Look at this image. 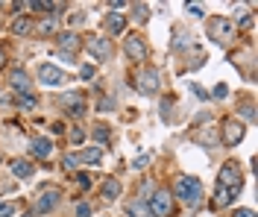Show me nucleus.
I'll use <instances>...</instances> for the list:
<instances>
[{
  "label": "nucleus",
  "mask_w": 258,
  "mask_h": 217,
  "mask_svg": "<svg viewBox=\"0 0 258 217\" xmlns=\"http://www.w3.org/2000/svg\"><path fill=\"white\" fill-rule=\"evenodd\" d=\"M88 50H91V56H97V59H109V56H112L109 38H91V41H88Z\"/></svg>",
  "instance_id": "obj_8"
},
{
  "label": "nucleus",
  "mask_w": 258,
  "mask_h": 217,
  "mask_svg": "<svg viewBox=\"0 0 258 217\" xmlns=\"http://www.w3.org/2000/svg\"><path fill=\"white\" fill-rule=\"evenodd\" d=\"M73 165H76V156H68V159H65V170H70Z\"/></svg>",
  "instance_id": "obj_31"
},
{
  "label": "nucleus",
  "mask_w": 258,
  "mask_h": 217,
  "mask_svg": "<svg viewBox=\"0 0 258 217\" xmlns=\"http://www.w3.org/2000/svg\"><path fill=\"white\" fill-rule=\"evenodd\" d=\"M62 103L68 106V112H73V115H82V97H79V94H76V97H73V94H68Z\"/></svg>",
  "instance_id": "obj_18"
},
{
  "label": "nucleus",
  "mask_w": 258,
  "mask_h": 217,
  "mask_svg": "<svg viewBox=\"0 0 258 217\" xmlns=\"http://www.w3.org/2000/svg\"><path fill=\"white\" fill-rule=\"evenodd\" d=\"M18 106L29 112V109H35V97H32V94H21V97H18Z\"/></svg>",
  "instance_id": "obj_22"
},
{
  "label": "nucleus",
  "mask_w": 258,
  "mask_h": 217,
  "mask_svg": "<svg viewBox=\"0 0 258 217\" xmlns=\"http://www.w3.org/2000/svg\"><path fill=\"white\" fill-rule=\"evenodd\" d=\"M126 212H129L132 217H153V215H150V209H147V203H144V200H132V203L126 206Z\"/></svg>",
  "instance_id": "obj_16"
},
{
  "label": "nucleus",
  "mask_w": 258,
  "mask_h": 217,
  "mask_svg": "<svg viewBox=\"0 0 258 217\" xmlns=\"http://www.w3.org/2000/svg\"><path fill=\"white\" fill-rule=\"evenodd\" d=\"M117 194H120V182H117V179H109V182L103 185V197H106V200H115Z\"/></svg>",
  "instance_id": "obj_19"
},
{
  "label": "nucleus",
  "mask_w": 258,
  "mask_h": 217,
  "mask_svg": "<svg viewBox=\"0 0 258 217\" xmlns=\"http://www.w3.org/2000/svg\"><path fill=\"white\" fill-rule=\"evenodd\" d=\"M38 79L47 85V88H59V85H65L68 79H65V73L56 68V65H41L38 68Z\"/></svg>",
  "instance_id": "obj_3"
},
{
  "label": "nucleus",
  "mask_w": 258,
  "mask_h": 217,
  "mask_svg": "<svg viewBox=\"0 0 258 217\" xmlns=\"http://www.w3.org/2000/svg\"><path fill=\"white\" fill-rule=\"evenodd\" d=\"M229 203H232V194H229V188L217 185V197H214V206H217V209H223V206H229Z\"/></svg>",
  "instance_id": "obj_20"
},
{
  "label": "nucleus",
  "mask_w": 258,
  "mask_h": 217,
  "mask_svg": "<svg viewBox=\"0 0 258 217\" xmlns=\"http://www.w3.org/2000/svg\"><path fill=\"white\" fill-rule=\"evenodd\" d=\"M100 147H88V150H82L79 156H76V162H85V165H97L100 162Z\"/></svg>",
  "instance_id": "obj_15"
},
{
  "label": "nucleus",
  "mask_w": 258,
  "mask_h": 217,
  "mask_svg": "<svg viewBox=\"0 0 258 217\" xmlns=\"http://www.w3.org/2000/svg\"><path fill=\"white\" fill-rule=\"evenodd\" d=\"M59 44H62V50H70V53H76V50H79V38H76L73 32L59 35Z\"/></svg>",
  "instance_id": "obj_17"
},
{
  "label": "nucleus",
  "mask_w": 258,
  "mask_h": 217,
  "mask_svg": "<svg viewBox=\"0 0 258 217\" xmlns=\"http://www.w3.org/2000/svg\"><path fill=\"white\" fill-rule=\"evenodd\" d=\"M209 32H211V38L226 41V38L235 32V24H232V21H226V18H214V21H209Z\"/></svg>",
  "instance_id": "obj_5"
},
{
  "label": "nucleus",
  "mask_w": 258,
  "mask_h": 217,
  "mask_svg": "<svg viewBox=\"0 0 258 217\" xmlns=\"http://www.w3.org/2000/svg\"><path fill=\"white\" fill-rule=\"evenodd\" d=\"M12 85H15V91L26 94V91H29V76H26L23 71H15V73H12Z\"/></svg>",
  "instance_id": "obj_14"
},
{
  "label": "nucleus",
  "mask_w": 258,
  "mask_h": 217,
  "mask_svg": "<svg viewBox=\"0 0 258 217\" xmlns=\"http://www.w3.org/2000/svg\"><path fill=\"white\" fill-rule=\"evenodd\" d=\"M12 173H15L18 179H29V176L35 173V168H32L29 162H23V159H15V162H12Z\"/></svg>",
  "instance_id": "obj_10"
},
{
  "label": "nucleus",
  "mask_w": 258,
  "mask_h": 217,
  "mask_svg": "<svg viewBox=\"0 0 258 217\" xmlns=\"http://www.w3.org/2000/svg\"><path fill=\"white\" fill-rule=\"evenodd\" d=\"M141 91H144V94H156V91H159V71H156V68H147V71L141 73Z\"/></svg>",
  "instance_id": "obj_7"
},
{
  "label": "nucleus",
  "mask_w": 258,
  "mask_h": 217,
  "mask_svg": "<svg viewBox=\"0 0 258 217\" xmlns=\"http://www.w3.org/2000/svg\"><path fill=\"white\" fill-rule=\"evenodd\" d=\"M123 50H126V56L135 59V62H144V59H147V47H144V41H141L138 35H129V38L123 41Z\"/></svg>",
  "instance_id": "obj_6"
},
{
  "label": "nucleus",
  "mask_w": 258,
  "mask_h": 217,
  "mask_svg": "<svg viewBox=\"0 0 258 217\" xmlns=\"http://www.w3.org/2000/svg\"><path fill=\"white\" fill-rule=\"evenodd\" d=\"M79 76H82V79H91V76H94V68H91V65H85V68L79 71Z\"/></svg>",
  "instance_id": "obj_26"
},
{
  "label": "nucleus",
  "mask_w": 258,
  "mask_h": 217,
  "mask_svg": "<svg viewBox=\"0 0 258 217\" xmlns=\"http://www.w3.org/2000/svg\"><path fill=\"white\" fill-rule=\"evenodd\" d=\"M32 153H35L38 159H47V156L53 153V144H50L47 138H35V141H32Z\"/></svg>",
  "instance_id": "obj_13"
},
{
  "label": "nucleus",
  "mask_w": 258,
  "mask_h": 217,
  "mask_svg": "<svg viewBox=\"0 0 258 217\" xmlns=\"http://www.w3.org/2000/svg\"><path fill=\"white\" fill-rule=\"evenodd\" d=\"M147 209H150L153 217H167V212H170V194L167 191H156Z\"/></svg>",
  "instance_id": "obj_4"
},
{
  "label": "nucleus",
  "mask_w": 258,
  "mask_h": 217,
  "mask_svg": "<svg viewBox=\"0 0 258 217\" xmlns=\"http://www.w3.org/2000/svg\"><path fill=\"white\" fill-rule=\"evenodd\" d=\"M76 217H91V209L82 203V206H76Z\"/></svg>",
  "instance_id": "obj_25"
},
{
  "label": "nucleus",
  "mask_w": 258,
  "mask_h": 217,
  "mask_svg": "<svg viewBox=\"0 0 258 217\" xmlns=\"http://www.w3.org/2000/svg\"><path fill=\"white\" fill-rule=\"evenodd\" d=\"M23 217H29V215H23Z\"/></svg>",
  "instance_id": "obj_34"
},
{
  "label": "nucleus",
  "mask_w": 258,
  "mask_h": 217,
  "mask_svg": "<svg viewBox=\"0 0 258 217\" xmlns=\"http://www.w3.org/2000/svg\"><path fill=\"white\" fill-rule=\"evenodd\" d=\"M223 188H229V194L232 197H238L241 194V170H238V162H226L223 168H220V179H217Z\"/></svg>",
  "instance_id": "obj_2"
},
{
  "label": "nucleus",
  "mask_w": 258,
  "mask_h": 217,
  "mask_svg": "<svg viewBox=\"0 0 258 217\" xmlns=\"http://www.w3.org/2000/svg\"><path fill=\"white\" fill-rule=\"evenodd\" d=\"M32 29V24L26 21V18H18L15 24H12V32H18V35H23V32H29Z\"/></svg>",
  "instance_id": "obj_21"
},
{
  "label": "nucleus",
  "mask_w": 258,
  "mask_h": 217,
  "mask_svg": "<svg viewBox=\"0 0 258 217\" xmlns=\"http://www.w3.org/2000/svg\"><path fill=\"white\" fill-rule=\"evenodd\" d=\"M0 62H3V53H0Z\"/></svg>",
  "instance_id": "obj_33"
},
{
  "label": "nucleus",
  "mask_w": 258,
  "mask_h": 217,
  "mask_svg": "<svg viewBox=\"0 0 258 217\" xmlns=\"http://www.w3.org/2000/svg\"><path fill=\"white\" fill-rule=\"evenodd\" d=\"M188 12H191V15H197V18H200V15H203V6H197V3H194V6H188Z\"/></svg>",
  "instance_id": "obj_30"
},
{
  "label": "nucleus",
  "mask_w": 258,
  "mask_h": 217,
  "mask_svg": "<svg viewBox=\"0 0 258 217\" xmlns=\"http://www.w3.org/2000/svg\"><path fill=\"white\" fill-rule=\"evenodd\" d=\"M235 217H256L253 209H241V212H235Z\"/></svg>",
  "instance_id": "obj_29"
},
{
  "label": "nucleus",
  "mask_w": 258,
  "mask_h": 217,
  "mask_svg": "<svg viewBox=\"0 0 258 217\" xmlns=\"http://www.w3.org/2000/svg\"><path fill=\"white\" fill-rule=\"evenodd\" d=\"M56 203H59V191L53 188V191H47V194H41V200H38V212H50V209H56Z\"/></svg>",
  "instance_id": "obj_12"
},
{
  "label": "nucleus",
  "mask_w": 258,
  "mask_h": 217,
  "mask_svg": "<svg viewBox=\"0 0 258 217\" xmlns=\"http://www.w3.org/2000/svg\"><path fill=\"white\" fill-rule=\"evenodd\" d=\"M70 141H73V144H82V141H85V135H82V132H79V129H76V132H73V135H70Z\"/></svg>",
  "instance_id": "obj_28"
},
{
  "label": "nucleus",
  "mask_w": 258,
  "mask_h": 217,
  "mask_svg": "<svg viewBox=\"0 0 258 217\" xmlns=\"http://www.w3.org/2000/svg\"><path fill=\"white\" fill-rule=\"evenodd\" d=\"M53 26H56V24H53V21H44V24H41V26H38V29H41V32H53Z\"/></svg>",
  "instance_id": "obj_27"
},
{
  "label": "nucleus",
  "mask_w": 258,
  "mask_h": 217,
  "mask_svg": "<svg viewBox=\"0 0 258 217\" xmlns=\"http://www.w3.org/2000/svg\"><path fill=\"white\" fill-rule=\"evenodd\" d=\"M106 26H109V32H112V35H120V32H123V26H126V18H123L120 12H112V15H109V21H106Z\"/></svg>",
  "instance_id": "obj_11"
},
{
  "label": "nucleus",
  "mask_w": 258,
  "mask_h": 217,
  "mask_svg": "<svg viewBox=\"0 0 258 217\" xmlns=\"http://www.w3.org/2000/svg\"><path fill=\"white\" fill-rule=\"evenodd\" d=\"M15 215V206L12 203H0V217H12Z\"/></svg>",
  "instance_id": "obj_23"
},
{
  "label": "nucleus",
  "mask_w": 258,
  "mask_h": 217,
  "mask_svg": "<svg viewBox=\"0 0 258 217\" xmlns=\"http://www.w3.org/2000/svg\"><path fill=\"white\" fill-rule=\"evenodd\" d=\"M147 162H150V159H147V156H138V159H135V168H144V165H147Z\"/></svg>",
  "instance_id": "obj_32"
},
{
  "label": "nucleus",
  "mask_w": 258,
  "mask_h": 217,
  "mask_svg": "<svg viewBox=\"0 0 258 217\" xmlns=\"http://www.w3.org/2000/svg\"><path fill=\"white\" fill-rule=\"evenodd\" d=\"M241 138H244V126H241L238 121H229V123H226V129H223V141H226L229 147H235Z\"/></svg>",
  "instance_id": "obj_9"
},
{
  "label": "nucleus",
  "mask_w": 258,
  "mask_h": 217,
  "mask_svg": "<svg viewBox=\"0 0 258 217\" xmlns=\"http://www.w3.org/2000/svg\"><path fill=\"white\" fill-rule=\"evenodd\" d=\"M176 197L188 206V209H197L200 200H203V182L197 176H182L176 182Z\"/></svg>",
  "instance_id": "obj_1"
},
{
  "label": "nucleus",
  "mask_w": 258,
  "mask_h": 217,
  "mask_svg": "<svg viewBox=\"0 0 258 217\" xmlns=\"http://www.w3.org/2000/svg\"><path fill=\"white\" fill-rule=\"evenodd\" d=\"M94 138H100V141H109V129H106V126H97V129H94Z\"/></svg>",
  "instance_id": "obj_24"
}]
</instances>
